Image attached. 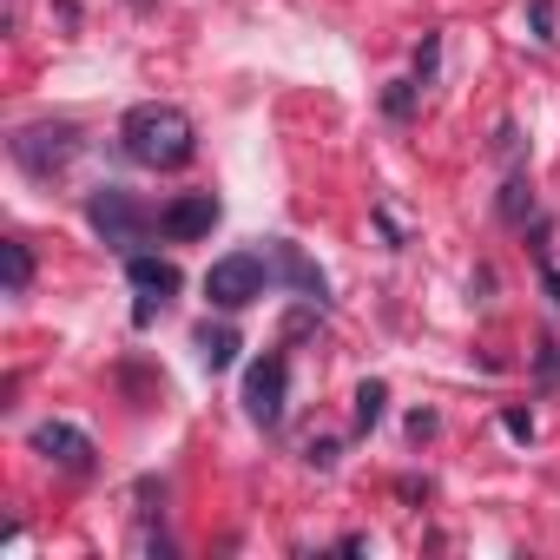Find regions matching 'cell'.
<instances>
[{
  "instance_id": "1",
  "label": "cell",
  "mask_w": 560,
  "mask_h": 560,
  "mask_svg": "<svg viewBox=\"0 0 560 560\" xmlns=\"http://www.w3.org/2000/svg\"><path fill=\"white\" fill-rule=\"evenodd\" d=\"M119 145H126V159H132V165H145V172H178V165H191V152H198V126H191V113H185V106L145 100V106H132V113H126Z\"/></svg>"
},
{
  "instance_id": "2",
  "label": "cell",
  "mask_w": 560,
  "mask_h": 560,
  "mask_svg": "<svg viewBox=\"0 0 560 560\" xmlns=\"http://www.w3.org/2000/svg\"><path fill=\"white\" fill-rule=\"evenodd\" d=\"M86 218H93V231H100L113 250H126V257H139V244L152 237V211H145L132 191H119V185L93 191V198H86Z\"/></svg>"
},
{
  "instance_id": "3",
  "label": "cell",
  "mask_w": 560,
  "mask_h": 560,
  "mask_svg": "<svg viewBox=\"0 0 560 560\" xmlns=\"http://www.w3.org/2000/svg\"><path fill=\"white\" fill-rule=\"evenodd\" d=\"M80 126H67V119H40V126H21L14 132V159L34 172V178H54V172H67L73 159H80Z\"/></svg>"
},
{
  "instance_id": "4",
  "label": "cell",
  "mask_w": 560,
  "mask_h": 560,
  "mask_svg": "<svg viewBox=\"0 0 560 560\" xmlns=\"http://www.w3.org/2000/svg\"><path fill=\"white\" fill-rule=\"evenodd\" d=\"M264 284H270V264L250 257V250H231V257H218V264L205 270V298H211L218 311H244V304H257Z\"/></svg>"
},
{
  "instance_id": "5",
  "label": "cell",
  "mask_w": 560,
  "mask_h": 560,
  "mask_svg": "<svg viewBox=\"0 0 560 560\" xmlns=\"http://www.w3.org/2000/svg\"><path fill=\"white\" fill-rule=\"evenodd\" d=\"M284 402H291V363L284 357H257L244 370V416L257 429H277L284 422Z\"/></svg>"
},
{
  "instance_id": "6",
  "label": "cell",
  "mask_w": 560,
  "mask_h": 560,
  "mask_svg": "<svg viewBox=\"0 0 560 560\" xmlns=\"http://www.w3.org/2000/svg\"><path fill=\"white\" fill-rule=\"evenodd\" d=\"M34 448H40L54 468H67V475H93V435L73 429V422H40V429H34Z\"/></svg>"
},
{
  "instance_id": "7",
  "label": "cell",
  "mask_w": 560,
  "mask_h": 560,
  "mask_svg": "<svg viewBox=\"0 0 560 560\" xmlns=\"http://www.w3.org/2000/svg\"><path fill=\"white\" fill-rule=\"evenodd\" d=\"M211 224H218V198H211V191H185V198H172V205L159 211V231L178 237V244L211 237Z\"/></svg>"
},
{
  "instance_id": "8",
  "label": "cell",
  "mask_w": 560,
  "mask_h": 560,
  "mask_svg": "<svg viewBox=\"0 0 560 560\" xmlns=\"http://www.w3.org/2000/svg\"><path fill=\"white\" fill-rule=\"evenodd\" d=\"M126 284L139 291V324L152 317V304H165L178 291V270L165 257H126Z\"/></svg>"
},
{
  "instance_id": "9",
  "label": "cell",
  "mask_w": 560,
  "mask_h": 560,
  "mask_svg": "<svg viewBox=\"0 0 560 560\" xmlns=\"http://www.w3.org/2000/svg\"><path fill=\"white\" fill-rule=\"evenodd\" d=\"M277 264H284V277H291V284H298L304 298H317V304H324V270H317L298 244H277Z\"/></svg>"
},
{
  "instance_id": "10",
  "label": "cell",
  "mask_w": 560,
  "mask_h": 560,
  "mask_svg": "<svg viewBox=\"0 0 560 560\" xmlns=\"http://www.w3.org/2000/svg\"><path fill=\"white\" fill-rule=\"evenodd\" d=\"M0 264H8V298H27V284H34V250H27V237L0 244Z\"/></svg>"
},
{
  "instance_id": "11",
  "label": "cell",
  "mask_w": 560,
  "mask_h": 560,
  "mask_svg": "<svg viewBox=\"0 0 560 560\" xmlns=\"http://www.w3.org/2000/svg\"><path fill=\"white\" fill-rule=\"evenodd\" d=\"M231 357H237V337L205 324V330H198V363H205V370H231Z\"/></svg>"
},
{
  "instance_id": "12",
  "label": "cell",
  "mask_w": 560,
  "mask_h": 560,
  "mask_svg": "<svg viewBox=\"0 0 560 560\" xmlns=\"http://www.w3.org/2000/svg\"><path fill=\"white\" fill-rule=\"evenodd\" d=\"M383 409H389V389H383V383H363V389H357V429L370 435V429L383 422Z\"/></svg>"
},
{
  "instance_id": "13",
  "label": "cell",
  "mask_w": 560,
  "mask_h": 560,
  "mask_svg": "<svg viewBox=\"0 0 560 560\" xmlns=\"http://www.w3.org/2000/svg\"><path fill=\"white\" fill-rule=\"evenodd\" d=\"M527 211H534V198H527V178H508V198H501V218H508V224H521Z\"/></svg>"
},
{
  "instance_id": "14",
  "label": "cell",
  "mask_w": 560,
  "mask_h": 560,
  "mask_svg": "<svg viewBox=\"0 0 560 560\" xmlns=\"http://www.w3.org/2000/svg\"><path fill=\"white\" fill-rule=\"evenodd\" d=\"M527 21H534V40H553V0H527Z\"/></svg>"
}]
</instances>
